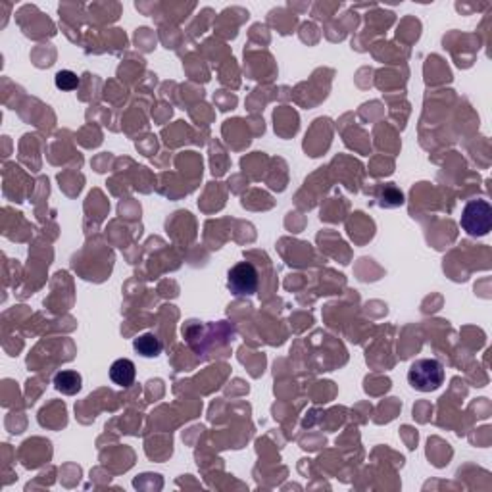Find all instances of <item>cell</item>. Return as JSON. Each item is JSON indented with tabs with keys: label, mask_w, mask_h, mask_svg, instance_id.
<instances>
[{
	"label": "cell",
	"mask_w": 492,
	"mask_h": 492,
	"mask_svg": "<svg viewBox=\"0 0 492 492\" xmlns=\"http://www.w3.org/2000/svg\"><path fill=\"white\" fill-rule=\"evenodd\" d=\"M408 381L415 391L433 392L444 383V368L439 360L423 358V360H417L410 365Z\"/></svg>",
	"instance_id": "cell-1"
},
{
	"label": "cell",
	"mask_w": 492,
	"mask_h": 492,
	"mask_svg": "<svg viewBox=\"0 0 492 492\" xmlns=\"http://www.w3.org/2000/svg\"><path fill=\"white\" fill-rule=\"evenodd\" d=\"M462 229L470 237H485L492 229V208L486 200H470L460 219Z\"/></svg>",
	"instance_id": "cell-2"
},
{
	"label": "cell",
	"mask_w": 492,
	"mask_h": 492,
	"mask_svg": "<svg viewBox=\"0 0 492 492\" xmlns=\"http://www.w3.org/2000/svg\"><path fill=\"white\" fill-rule=\"evenodd\" d=\"M227 287L235 297H250L258 289V271L252 264L240 261L227 273Z\"/></svg>",
	"instance_id": "cell-3"
},
{
	"label": "cell",
	"mask_w": 492,
	"mask_h": 492,
	"mask_svg": "<svg viewBox=\"0 0 492 492\" xmlns=\"http://www.w3.org/2000/svg\"><path fill=\"white\" fill-rule=\"evenodd\" d=\"M135 375H137V369H135V363L127 360V358H119L116 362L110 365V379L117 384V387H123L127 389L135 381Z\"/></svg>",
	"instance_id": "cell-4"
},
{
	"label": "cell",
	"mask_w": 492,
	"mask_h": 492,
	"mask_svg": "<svg viewBox=\"0 0 492 492\" xmlns=\"http://www.w3.org/2000/svg\"><path fill=\"white\" fill-rule=\"evenodd\" d=\"M81 384H83V379L77 371H72V369H64L54 375V389L62 394H77L81 391Z\"/></svg>",
	"instance_id": "cell-5"
},
{
	"label": "cell",
	"mask_w": 492,
	"mask_h": 492,
	"mask_svg": "<svg viewBox=\"0 0 492 492\" xmlns=\"http://www.w3.org/2000/svg\"><path fill=\"white\" fill-rule=\"evenodd\" d=\"M133 348L137 350L138 354L143 358H156L158 354H162V340L153 333L141 335L138 339L133 340Z\"/></svg>",
	"instance_id": "cell-6"
},
{
	"label": "cell",
	"mask_w": 492,
	"mask_h": 492,
	"mask_svg": "<svg viewBox=\"0 0 492 492\" xmlns=\"http://www.w3.org/2000/svg\"><path fill=\"white\" fill-rule=\"evenodd\" d=\"M54 81H56V87L62 89V91H73V89L79 87V77L70 70H62V72L56 73Z\"/></svg>",
	"instance_id": "cell-7"
}]
</instances>
